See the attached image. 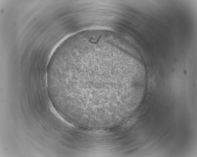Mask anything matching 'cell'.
I'll return each mask as SVG.
<instances>
[{
	"instance_id": "cell-1",
	"label": "cell",
	"mask_w": 197,
	"mask_h": 157,
	"mask_svg": "<svg viewBox=\"0 0 197 157\" xmlns=\"http://www.w3.org/2000/svg\"><path fill=\"white\" fill-rule=\"evenodd\" d=\"M137 118L136 117L133 116L130 118L125 121L121 126L122 128L125 129L131 126L134 124L137 121Z\"/></svg>"
}]
</instances>
